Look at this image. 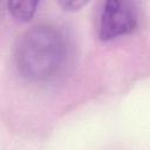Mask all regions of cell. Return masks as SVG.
<instances>
[{"label": "cell", "instance_id": "obj_1", "mask_svg": "<svg viewBox=\"0 0 150 150\" xmlns=\"http://www.w3.org/2000/svg\"><path fill=\"white\" fill-rule=\"evenodd\" d=\"M66 59V39L56 27L49 25H39L25 32L14 52L18 71L35 82L54 79L62 70Z\"/></svg>", "mask_w": 150, "mask_h": 150}, {"label": "cell", "instance_id": "obj_2", "mask_svg": "<svg viewBox=\"0 0 150 150\" xmlns=\"http://www.w3.org/2000/svg\"><path fill=\"white\" fill-rule=\"evenodd\" d=\"M138 23V8L134 1L108 0L103 4L98 19V36L110 41L130 34Z\"/></svg>", "mask_w": 150, "mask_h": 150}, {"label": "cell", "instance_id": "obj_3", "mask_svg": "<svg viewBox=\"0 0 150 150\" xmlns=\"http://www.w3.org/2000/svg\"><path fill=\"white\" fill-rule=\"evenodd\" d=\"M40 2L39 1H11L8 2V11L12 16L20 21L26 22L33 18Z\"/></svg>", "mask_w": 150, "mask_h": 150}, {"label": "cell", "instance_id": "obj_4", "mask_svg": "<svg viewBox=\"0 0 150 150\" xmlns=\"http://www.w3.org/2000/svg\"><path fill=\"white\" fill-rule=\"evenodd\" d=\"M88 1L84 0H62L59 2V5L64 9V11H77L81 7L86 6Z\"/></svg>", "mask_w": 150, "mask_h": 150}]
</instances>
